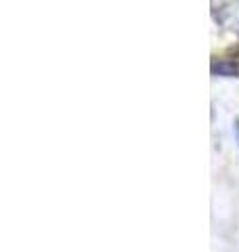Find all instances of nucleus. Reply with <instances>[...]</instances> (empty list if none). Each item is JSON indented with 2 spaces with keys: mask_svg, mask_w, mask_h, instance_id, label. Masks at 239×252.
I'll return each mask as SVG.
<instances>
[{
  "mask_svg": "<svg viewBox=\"0 0 239 252\" xmlns=\"http://www.w3.org/2000/svg\"><path fill=\"white\" fill-rule=\"evenodd\" d=\"M235 130H237V141H239V122H237V126H235Z\"/></svg>",
  "mask_w": 239,
  "mask_h": 252,
  "instance_id": "nucleus-1",
  "label": "nucleus"
}]
</instances>
